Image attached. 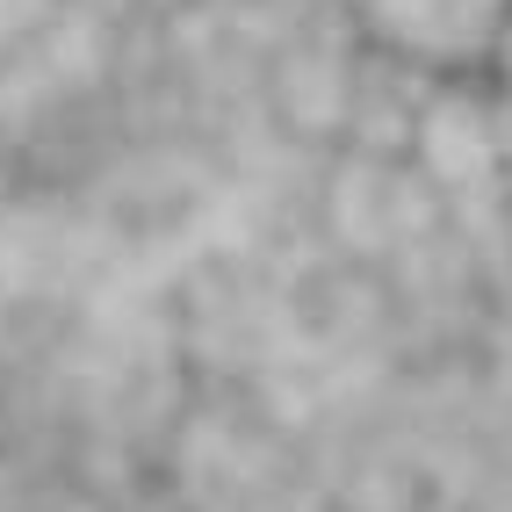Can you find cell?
I'll list each match as a JSON object with an SVG mask.
<instances>
[{
    "mask_svg": "<svg viewBox=\"0 0 512 512\" xmlns=\"http://www.w3.org/2000/svg\"><path fill=\"white\" fill-rule=\"evenodd\" d=\"M383 29L426 65H476L512 37V0H375Z\"/></svg>",
    "mask_w": 512,
    "mask_h": 512,
    "instance_id": "obj_1",
    "label": "cell"
},
{
    "mask_svg": "<svg viewBox=\"0 0 512 512\" xmlns=\"http://www.w3.org/2000/svg\"><path fill=\"white\" fill-rule=\"evenodd\" d=\"M419 152H426L433 174L462 181V174H484V166L498 159V138H491L484 109H469V101H440L433 123L419 130Z\"/></svg>",
    "mask_w": 512,
    "mask_h": 512,
    "instance_id": "obj_2",
    "label": "cell"
}]
</instances>
